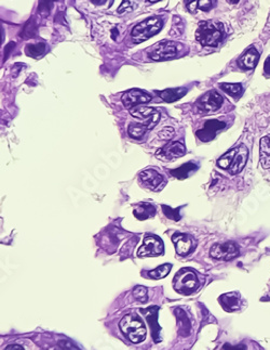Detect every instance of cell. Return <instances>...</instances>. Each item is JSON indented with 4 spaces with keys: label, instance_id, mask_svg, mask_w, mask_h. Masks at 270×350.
<instances>
[{
    "label": "cell",
    "instance_id": "6da1fadb",
    "mask_svg": "<svg viewBox=\"0 0 270 350\" xmlns=\"http://www.w3.org/2000/svg\"><path fill=\"white\" fill-rule=\"evenodd\" d=\"M224 26L219 21H204L199 24L196 38L207 47H217L224 39Z\"/></svg>",
    "mask_w": 270,
    "mask_h": 350
},
{
    "label": "cell",
    "instance_id": "7a4b0ae2",
    "mask_svg": "<svg viewBox=\"0 0 270 350\" xmlns=\"http://www.w3.org/2000/svg\"><path fill=\"white\" fill-rule=\"evenodd\" d=\"M120 330L133 344H140L146 337V329L141 318L135 314L125 315L119 323Z\"/></svg>",
    "mask_w": 270,
    "mask_h": 350
},
{
    "label": "cell",
    "instance_id": "3957f363",
    "mask_svg": "<svg viewBox=\"0 0 270 350\" xmlns=\"http://www.w3.org/2000/svg\"><path fill=\"white\" fill-rule=\"evenodd\" d=\"M173 286L177 293L191 295L200 287V281L197 273L189 268H183L174 277Z\"/></svg>",
    "mask_w": 270,
    "mask_h": 350
},
{
    "label": "cell",
    "instance_id": "277c9868",
    "mask_svg": "<svg viewBox=\"0 0 270 350\" xmlns=\"http://www.w3.org/2000/svg\"><path fill=\"white\" fill-rule=\"evenodd\" d=\"M162 20L158 17H153L141 22L132 31V38L135 43L144 42L151 37L158 34L162 28Z\"/></svg>",
    "mask_w": 270,
    "mask_h": 350
},
{
    "label": "cell",
    "instance_id": "5b68a950",
    "mask_svg": "<svg viewBox=\"0 0 270 350\" xmlns=\"http://www.w3.org/2000/svg\"><path fill=\"white\" fill-rule=\"evenodd\" d=\"M182 48V44H179L177 42L164 40L155 44L151 49V51L148 52V56L155 61L169 60V59L176 57Z\"/></svg>",
    "mask_w": 270,
    "mask_h": 350
},
{
    "label": "cell",
    "instance_id": "8992f818",
    "mask_svg": "<svg viewBox=\"0 0 270 350\" xmlns=\"http://www.w3.org/2000/svg\"><path fill=\"white\" fill-rule=\"evenodd\" d=\"M164 252L163 243L156 235H146L143 240V245L138 251L139 257H149V256H159Z\"/></svg>",
    "mask_w": 270,
    "mask_h": 350
},
{
    "label": "cell",
    "instance_id": "52a82bcc",
    "mask_svg": "<svg viewBox=\"0 0 270 350\" xmlns=\"http://www.w3.org/2000/svg\"><path fill=\"white\" fill-rule=\"evenodd\" d=\"M210 255L215 259L228 262L239 255V248L234 242H226L223 244H215L210 249Z\"/></svg>",
    "mask_w": 270,
    "mask_h": 350
},
{
    "label": "cell",
    "instance_id": "ba28073f",
    "mask_svg": "<svg viewBox=\"0 0 270 350\" xmlns=\"http://www.w3.org/2000/svg\"><path fill=\"white\" fill-rule=\"evenodd\" d=\"M247 156H249V150H247L244 144H241L238 147L232 148V158L230 166L227 169L231 176H235L241 173L246 165Z\"/></svg>",
    "mask_w": 270,
    "mask_h": 350
},
{
    "label": "cell",
    "instance_id": "9c48e42d",
    "mask_svg": "<svg viewBox=\"0 0 270 350\" xmlns=\"http://www.w3.org/2000/svg\"><path fill=\"white\" fill-rule=\"evenodd\" d=\"M186 154V146L178 141H172L166 146H163L161 150L156 152V156L161 161L170 162Z\"/></svg>",
    "mask_w": 270,
    "mask_h": 350
},
{
    "label": "cell",
    "instance_id": "30bf717a",
    "mask_svg": "<svg viewBox=\"0 0 270 350\" xmlns=\"http://www.w3.org/2000/svg\"><path fill=\"white\" fill-rule=\"evenodd\" d=\"M172 242L175 245V249L178 255L187 256L196 249L197 242L192 236L184 233H175L172 236Z\"/></svg>",
    "mask_w": 270,
    "mask_h": 350
},
{
    "label": "cell",
    "instance_id": "8fae6325",
    "mask_svg": "<svg viewBox=\"0 0 270 350\" xmlns=\"http://www.w3.org/2000/svg\"><path fill=\"white\" fill-rule=\"evenodd\" d=\"M160 307L159 306H152L148 308H144V309H140V311L142 314L144 315L146 321L151 327L152 330V336L155 340V342H159L160 341V331L161 327L158 324V312H159Z\"/></svg>",
    "mask_w": 270,
    "mask_h": 350
},
{
    "label": "cell",
    "instance_id": "7c38bea8",
    "mask_svg": "<svg viewBox=\"0 0 270 350\" xmlns=\"http://www.w3.org/2000/svg\"><path fill=\"white\" fill-rule=\"evenodd\" d=\"M223 103V96L216 90H211L204 94L197 101V107L201 111L213 112L219 110Z\"/></svg>",
    "mask_w": 270,
    "mask_h": 350
},
{
    "label": "cell",
    "instance_id": "4fadbf2b",
    "mask_svg": "<svg viewBox=\"0 0 270 350\" xmlns=\"http://www.w3.org/2000/svg\"><path fill=\"white\" fill-rule=\"evenodd\" d=\"M140 181L145 188L157 191L162 188L164 184L163 177L155 169H146L140 174Z\"/></svg>",
    "mask_w": 270,
    "mask_h": 350
},
{
    "label": "cell",
    "instance_id": "5bb4252c",
    "mask_svg": "<svg viewBox=\"0 0 270 350\" xmlns=\"http://www.w3.org/2000/svg\"><path fill=\"white\" fill-rule=\"evenodd\" d=\"M122 103L126 109H132L138 107L141 103H147L152 100V95L144 91L139 90V89H132V90L126 91L122 95Z\"/></svg>",
    "mask_w": 270,
    "mask_h": 350
},
{
    "label": "cell",
    "instance_id": "9a60e30c",
    "mask_svg": "<svg viewBox=\"0 0 270 350\" xmlns=\"http://www.w3.org/2000/svg\"><path fill=\"white\" fill-rule=\"evenodd\" d=\"M225 126H226V124L217 120L207 121L204 125V128L197 131V137L202 142H209V141H212L215 138L217 131L225 128Z\"/></svg>",
    "mask_w": 270,
    "mask_h": 350
},
{
    "label": "cell",
    "instance_id": "2e32d148",
    "mask_svg": "<svg viewBox=\"0 0 270 350\" xmlns=\"http://www.w3.org/2000/svg\"><path fill=\"white\" fill-rule=\"evenodd\" d=\"M259 61V54L257 49L255 48H250L249 50H246L244 52V55L239 59V65L240 68L245 69V70H252L255 66L257 65Z\"/></svg>",
    "mask_w": 270,
    "mask_h": 350
},
{
    "label": "cell",
    "instance_id": "e0dca14e",
    "mask_svg": "<svg viewBox=\"0 0 270 350\" xmlns=\"http://www.w3.org/2000/svg\"><path fill=\"white\" fill-rule=\"evenodd\" d=\"M134 216L139 220H146L152 218L156 214V208L152 203L148 202H141L134 206Z\"/></svg>",
    "mask_w": 270,
    "mask_h": 350
},
{
    "label": "cell",
    "instance_id": "ac0fdd59",
    "mask_svg": "<svg viewBox=\"0 0 270 350\" xmlns=\"http://www.w3.org/2000/svg\"><path fill=\"white\" fill-rule=\"evenodd\" d=\"M175 316L177 319L179 334H181L182 336H184V337L189 336L190 331H191V323H190V320H189L188 316H187L185 310L182 308L175 309Z\"/></svg>",
    "mask_w": 270,
    "mask_h": 350
},
{
    "label": "cell",
    "instance_id": "d6986e66",
    "mask_svg": "<svg viewBox=\"0 0 270 350\" xmlns=\"http://www.w3.org/2000/svg\"><path fill=\"white\" fill-rule=\"evenodd\" d=\"M160 98L166 102H174L179 99H182L183 96L187 93L186 88H173V89H166L162 91H156Z\"/></svg>",
    "mask_w": 270,
    "mask_h": 350
},
{
    "label": "cell",
    "instance_id": "ffe728a7",
    "mask_svg": "<svg viewBox=\"0 0 270 350\" xmlns=\"http://www.w3.org/2000/svg\"><path fill=\"white\" fill-rule=\"evenodd\" d=\"M220 303L227 311H235L240 308V297L237 293L225 294L220 297Z\"/></svg>",
    "mask_w": 270,
    "mask_h": 350
},
{
    "label": "cell",
    "instance_id": "44dd1931",
    "mask_svg": "<svg viewBox=\"0 0 270 350\" xmlns=\"http://www.w3.org/2000/svg\"><path fill=\"white\" fill-rule=\"evenodd\" d=\"M260 165L262 168H270V136L260 140Z\"/></svg>",
    "mask_w": 270,
    "mask_h": 350
},
{
    "label": "cell",
    "instance_id": "7402d4cb",
    "mask_svg": "<svg viewBox=\"0 0 270 350\" xmlns=\"http://www.w3.org/2000/svg\"><path fill=\"white\" fill-rule=\"evenodd\" d=\"M194 170H197V165L192 162L186 163L184 165H182L181 167H178L176 169H172L170 170V174L177 178V179H185V178L189 177Z\"/></svg>",
    "mask_w": 270,
    "mask_h": 350
},
{
    "label": "cell",
    "instance_id": "603a6c76",
    "mask_svg": "<svg viewBox=\"0 0 270 350\" xmlns=\"http://www.w3.org/2000/svg\"><path fill=\"white\" fill-rule=\"evenodd\" d=\"M47 51V44L46 43H36V44H27L25 47V54L28 57L32 58H40L42 57Z\"/></svg>",
    "mask_w": 270,
    "mask_h": 350
},
{
    "label": "cell",
    "instance_id": "cb8c5ba5",
    "mask_svg": "<svg viewBox=\"0 0 270 350\" xmlns=\"http://www.w3.org/2000/svg\"><path fill=\"white\" fill-rule=\"evenodd\" d=\"M220 87L224 92H226L228 95L232 96V98H235V99H239L243 93V88H242L241 84L224 83V84H221Z\"/></svg>",
    "mask_w": 270,
    "mask_h": 350
},
{
    "label": "cell",
    "instance_id": "d4e9b609",
    "mask_svg": "<svg viewBox=\"0 0 270 350\" xmlns=\"http://www.w3.org/2000/svg\"><path fill=\"white\" fill-rule=\"evenodd\" d=\"M156 112L154 108L148 107H134L130 109V113L133 117L139 118V120H147Z\"/></svg>",
    "mask_w": 270,
    "mask_h": 350
},
{
    "label": "cell",
    "instance_id": "484cf974",
    "mask_svg": "<svg viewBox=\"0 0 270 350\" xmlns=\"http://www.w3.org/2000/svg\"><path fill=\"white\" fill-rule=\"evenodd\" d=\"M171 269H172L171 264H164V265L157 267L156 269L149 271L148 275L154 280H160V279L166 278L167 275L170 273Z\"/></svg>",
    "mask_w": 270,
    "mask_h": 350
},
{
    "label": "cell",
    "instance_id": "4316f807",
    "mask_svg": "<svg viewBox=\"0 0 270 350\" xmlns=\"http://www.w3.org/2000/svg\"><path fill=\"white\" fill-rule=\"evenodd\" d=\"M148 128L145 124H131L129 126V129H127V132H129V136L131 138L139 140L141 138H143Z\"/></svg>",
    "mask_w": 270,
    "mask_h": 350
},
{
    "label": "cell",
    "instance_id": "83f0119b",
    "mask_svg": "<svg viewBox=\"0 0 270 350\" xmlns=\"http://www.w3.org/2000/svg\"><path fill=\"white\" fill-rule=\"evenodd\" d=\"M37 34V25L36 22L33 19H29L27 21V23L25 24L23 31L21 33L22 38L28 39V38H34Z\"/></svg>",
    "mask_w": 270,
    "mask_h": 350
},
{
    "label": "cell",
    "instance_id": "f1b7e54d",
    "mask_svg": "<svg viewBox=\"0 0 270 350\" xmlns=\"http://www.w3.org/2000/svg\"><path fill=\"white\" fill-rule=\"evenodd\" d=\"M179 210H181V207L172 208L168 205H162V211H163V214L166 215V217L174 221H178L182 218L181 214H179Z\"/></svg>",
    "mask_w": 270,
    "mask_h": 350
},
{
    "label": "cell",
    "instance_id": "f546056e",
    "mask_svg": "<svg viewBox=\"0 0 270 350\" xmlns=\"http://www.w3.org/2000/svg\"><path fill=\"white\" fill-rule=\"evenodd\" d=\"M134 298L140 303H146L148 301L147 288L144 286H137L133 289Z\"/></svg>",
    "mask_w": 270,
    "mask_h": 350
},
{
    "label": "cell",
    "instance_id": "4dcf8cb0",
    "mask_svg": "<svg viewBox=\"0 0 270 350\" xmlns=\"http://www.w3.org/2000/svg\"><path fill=\"white\" fill-rule=\"evenodd\" d=\"M54 0H41L38 6V12L41 14V16L43 17L49 16L51 6Z\"/></svg>",
    "mask_w": 270,
    "mask_h": 350
},
{
    "label": "cell",
    "instance_id": "1f68e13d",
    "mask_svg": "<svg viewBox=\"0 0 270 350\" xmlns=\"http://www.w3.org/2000/svg\"><path fill=\"white\" fill-rule=\"evenodd\" d=\"M138 5V0H123V3L121 6L119 7L118 12L123 13V12H129L135 9V7Z\"/></svg>",
    "mask_w": 270,
    "mask_h": 350
},
{
    "label": "cell",
    "instance_id": "d6a6232c",
    "mask_svg": "<svg viewBox=\"0 0 270 350\" xmlns=\"http://www.w3.org/2000/svg\"><path fill=\"white\" fill-rule=\"evenodd\" d=\"M174 135H175V130H174V128L169 127V126H168V127H163V128L159 131L158 137H159L161 140H163V141H169V140H171L172 138L174 137Z\"/></svg>",
    "mask_w": 270,
    "mask_h": 350
},
{
    "label": "cell",
    "instance_id": "836d02e7",
    "mask_svg": "<svg viewBox=\"0 0 270 350\" xmlns=\"http://www.w3.org/2000/svg\"><path fill=\"white\" fill-rule=\"evenodd\" d=\"M160 117H161V115H160L159 112H157V111H156L155 113H154L151 117L148 118V121L145 123V125L147 126L148 130H149V129H153V128L155 127V126L159 123Z\"/></svg>",
    "mask_w": 270,
    "mask_h": 350
},
{
    "label": "cell",
    "instance_id": "e575fe53",
    "mask_svg": "<svg viewBox=\"0 0 270 350\" xmlns=\"http://www.w3.org/2000/svg\"><path fill=\"white\" fill-rule=\"evenodd\" d=\"M216 0H199L198 2V8L202 11H209L211 10L215 6Z\"/></svg>",
    "mask_w": 270,
    "mask_h": 350
},
{
    "label": "cell",
    "instance_id": "d590c367",
    "mask_svg": "<svg viewBox=\"0 0 270 350\" xmlns=\"http://www.w3.org/2000/svg\"><path fill=\"white\" fill-rule=\"evenodd\" d=\"M58 346H59V348L63 349V350H80L76 345L73 344L72 341L66 340V339L59 341Z\"/></svg>",
    "mask_w": 270,
    "mask_h": 350
},
{
    "label": "cell",
    "instance_id": "8d00e7d4",
    "mask_svg": "<svg viewBox=\"0 0 270 350\" xmlns=\"http://www.w3.org/2000/svg\"><path fill=\"white\" fill-rule=\"evenodd\" d=\"M198 2L199 0H185L187 9H188L191 13L196 12L198 9Z\"/></svg>",
    "mask_w": 270,
    "mask_h": 350
},
{
    "label": "cell",
    "instance_id": "74e56055",
    "mask_svg": "<svg viewBox=\"0 0 270 350\" xmlns=\"http://www.w3.org/2000/svg\"><path fill=\"white\" fill-rule=\"evenodd\" d=\"M246 347L244 345H239V346H231V345H225L224 350H245Z\"/></svg>",
    "mask_w": 270,
    "mask_h": 350
},
{
    "label": "cell",
    "instance_id": "f35d334b",
    "mask_svg": "<svg viewBox=\"0 0 270 350\" xmlns=\"http://www.w3.org/2000/svg\"><path fill=\"white\" fill-rule=\"evenodd\" d=\"M264 71L268 75H270V57H268L265 61V65H264Z\"/></svg>",
    "mask_w": 270,
    "mask_h": 350
},
{
    "label": "cell",
    "instance_id": "ab89813d",
    "mask_svg": "<svg viewBox=\"0 0 270 350\" xmlns=\"http://www.w3.org/2000/svg\"><path fill=\"white\" fill-rule=\"evenodd\" d=\"M5 350H24V349L19 345H10V346L7 347Z\"/></svg>",
    "mask_w": 270,
    "mask_h": 350
},
{
    "label": "cell",
    "instance_id": "60d3db41",
    "mask_svg": "<svg viewBox=\"0 0 270 350\" xmlns=\"http://www.w3.org/2000/svg\"><path fill=\"white\" fill-rule=\"evenodd\" d=\"M91 2L96 4V5H100V4H104L105 2H106V0H91Z\"/></svg>",
    "mask_w": 270,
    "mask_h": 350
},
{
    "label": "cell",
    "instance_id": "b9f144b4",
    "mask_svg": "<svg viewBox=\"0 0 270 350\" xmlns=\"http://www.w3.org/2000/svg\"><path fill=\"white\" fill-rule=\"evenodd\" d=\"M228 2L231 4H237V3H239V0H228Z\"/></svg>",
    "mask_w": 270,
    "mask_h": 350
},
{
    "label": "cell",
    "instance_id": "7bdbcfd3",
    "mask_svg": "<svg viewBox=\"0 0 270 350\" xmlns=\"http://www.w3.org/2000/svg\"><path fill=\"white\" fill-rule=\"evenodd\" d=\"M147 2H149V3H156V2H159V0H147Z\"/></svg>",
    "mask_w": 270,
    "mask_h": 350
},
{
    "label": "cell",
    "instance_id": "ee69618b",
    "mask_svg": "<svg viewBox=\"0 0 270 350\" xmlns=\"http://www.w3.org/2000/svg\"><path fill=\"white\" fill-rule=\"evenodd\" d=\"M53 350H54V349H53Z\"/></svg>",
    "mask_w": 270,
    "mask_h": 350
}]
</instances>
